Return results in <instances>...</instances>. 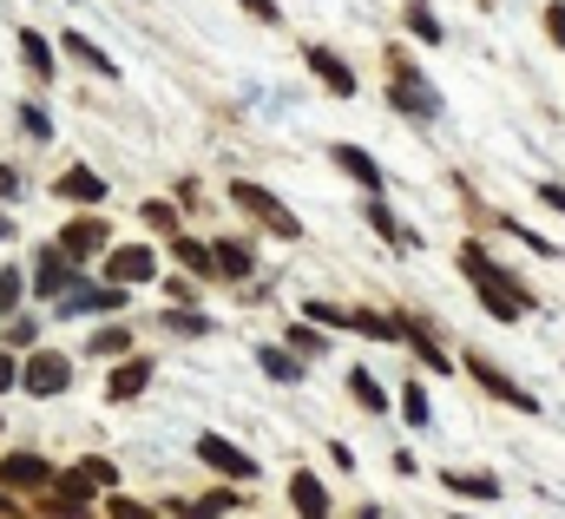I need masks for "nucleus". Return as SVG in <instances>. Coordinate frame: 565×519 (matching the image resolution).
<instances>
[{"label":"nucleus","instance_id":"aec40b11","mask_svg":"<svg viewBox=\"0 0 565 519\" xmlns=\"http://www.w3.org/2000/svg\"><path fill=\"white\" fill-rule=\"evenodd\" d=\"M66 53H72V59H79V66H92V72H105V79H112V72H118V66H112V53H105V46H92V40H86V33H66Z\"/></svg>","mask_w":565,"mask_h":519},{"label":"nucleus","instance_id":"f03ea898","mask_svg":"<svg viewBox=\"0 0 565 519\" xmlns=\"http://www.w3.org/2000/svg\"><path fill=\"white\" fill-rule=\"evenodd\" d=\"M388 79H395V92H388V99H395V105H402L408 119H421V125H428V119L441 112V92H434V86L421 79V66H415V59H408L402 46H388Z\"/></svg>","mask_w":565,"mask_h":519},{"label":"nucleus","instance_id":"7ed1b4c3","mask_svg":"<svg viewBox=\"0 0 565 519\" xmlns=\"http://www.w3.org/2000/svg\"><path fill=\"white\" fill-rule=\"evenodd\" d=\"M230 204H237V211H250V217H257L263 230H276V237H290V244L303 237L296 211H290V204H276V198H270L263 184H250V178H230Z\"/></svg>","mask_w":565,"mask_h":519},{"label":"nucleus","instance_id":"a18cd8bd","mask_svg":"<svg viewBox=\"0 0 565 519\" xmlns=\"http://www.w3.org/2000/svg\"><path fill=\"white\" fill-rule=\"evenodd\" d=\"M362 519H375V507H362Z\"/></svg>","mask_w":565,"mask_h":519},{"label":"nucleus","instance_id":"1a4fd4ad","mask_svg":"<svg viewBox=\"0 0 565 519\" xmlns=\"http://www.w3.org/2000/svg\"><path fill=\"white\" fill-rule=\"evenodd\" d=\"M66 382H72V362L66 356H26V375H20L26 395H59Z\"/></svg>","mask_w":565,"mask_h":519},{"label":"nucleus","instance_id":"39448f33","mask_svg":"<svg viewBox=\"0 0 565 519\" xmlns=\"http://www.w3.org/2000/svg\"><path fill=\"white\" fill-rule=\"evenodd\" d=\"M105 277H112V290L151 283V277H158V257H151V250H138V244H125V250H112V257H105Z\"/></svg>","mask_w":565,"mask_h":519},{"label":"nucleus","instance_id":"72a5a7b5","mask_svg":"<svg viewBox=\"0 0 565 519\" xmlns=\"http://www.w3.org/2000/svg\"><path fill=\"white\" fill-rule=\"evenodd\" d=\"M290 349H303V356H323L329 342H323V329H290Z\"/></svg>","mask_w":565,"mask_h":519},{"label":"nucleus","instance_id":"79ce46f5","mask_svg":"<svg viewBox=\"0 0 565 519\" xmlns=\"http://www.w3.org/2000/svg\"><path fill=\"white\" fill-rule=\"evenodd\" d=\"M13 191H20V171H13V165H0V198H13Z\"/></svg>","mask_w":565,"mask_h":519},{"label":"nucleus","instance_id":"473e14b6","mask_svg":"<svg viewBox=\"0 0 565 519\" xmlns=\"http://www.w3.org/2000/svg\"><path fill=\"white\" fill-rule=\"evenodd\" d=\"M20 290H26V277L20 270H0V309H20Z\"/></svg>","mask_w":565,"mask_h":519},{"label":"nucleus","instance_id":"423d86ee","mask_svg":"<svg viewBox=\"0 0 565 519\" xmlns=\"http://www.w3.org/2000/svg\"><path fill=\"white\" fill-rule=\"evenodd\" d=\"M0 487H20V494H39V487H59V474L39 461V454H7L0 461Z\"/></svg>","mask_w":565,"mask_h":519},{"label":"nucleus","instance_id":"f257e3e1","mask_svg":"<svg viewBox=\"0 0 565 519\" xmlns=\"http://www.w3.org/2000/svg\"><path fill=\"white\" fill-rule=\"evenodd\" d=\"M461 270L474 277L481 303H487L500 323H520V316H527V303H533V296H527V290H520V283H513V277H507V270H500L487 250H481V244H461Z\"/></svg>","mask_w":565,"mask_h":519},{"label":"nucleus","instance_id":"20e7f679","mask_svg":"<svg viewBox=\"0 0 565 519\" xmlns=\"http://www.w3.org/2000/svg\"><path fill=\"white\" fill-rule=\"evenodd\" d=\"M197 461L217 467V474H230V481H250V474H257V461H250L237 441H224V435H197Z\"/></svg>","mask_w":565,"mask_h":519},{"label":"nucleus","instance_id":"5701e85b","mask_svg":"<svg viewBox=\"0 0 565 519\" xmlns=\"http://www.w3.org/2000/svg\"><path fill=\"white\" fill-rule=\"evenodd\" d=\"M362 211H369V224H375V230H382V237H388V244H415V230H402V224H395V211H388V204H382V198H369V204H362Z\"/></svg>","mask_w":565,"mask_h":519},{"label":"nucleus","instance_id":"7c9ffc66","mask_svg":"<svg viewBox=\"0 0 565 519\" xmlns=\"http://www.w3.org/2000/svg\"><path fill=\"white\" fill-rule=\"evenodd\" d=\"M224 514H237V500H230V494H211V500H197V507H191V519H224Z\"/></svg>","mask_w":565,"mask_h":519},{"label":"nucleus","instance_id":"f3484780","mask_svg":"<svg viewBox=\"0 0 565 519\" xmlns=\"http://www.w3.org/2000/svg\"><path fill=\"white\" fill-rule=\"evenodd\" d=\"M145 382H151V362H145V356H132L125 369H112V382H105V395H112V402H132V395H138Z\"/></svg>","mask_w":565,"mask_h":519},{"label":"nucleus","instance_id":"2eb2a0df","mask_svg":"<svg viewBox=\"0 0 565 519\" xmlns=\"http://www.w3.org/2000/svg\"><path fill=\"white\" fill-rule=\"evenodd\" d=\"M290 500H296V514L303 519H329V494H323L316 474H296V481H290Z\"/></svg>","mask_w":565,"mask_h":519},{"label":"nucleus","instance_id":"58836bf2","mask_svg":"<svg viewBox=\"0 0 565 519\" xmlns=\"http://www.w3.org/2000/svg\"><path fill=\"white\" fill-rule=\"evenodd\" d=\"M145 224H158V230H178V211H171V204H145Z\"/></svg>","mask_w":565,"mask_h":519},{"label":"nucleus","instance_id":"ddd939ff","mask_svg":"<svg viewBox=\"0 0 565 519\" xmlns=\"http://www.w3.org/2000/svg\"><path fill=\"white\" fill-rule=\"evenodd\" d=\"M329 151H336V165H342V171H349V178H355V184H362L369 198L382 191V165H375V158H369L362 145H329Z\"/></svg>","mask_w":565,"mask_h":519},{"label":"nucleus","instance_id":"a211bd4d","mask_svg":"<svg viewBox=\"0 0 565 519\" xmlns=\"http://www.w3.org/2000/svg\"><path fill=\"white\" fill-rule=\"evenodd\" d=\"M402 336L415 342V356H421L428 369H441V375H448V356H441V342H434V329H428L421 316H408V323H402Z\"/></svg>","mask_w":565,"mask_h":519},{"label":"nucleus","instance_id":"4be33fe9","mask_svg":"<svg viewBox=\"0 0 565 519\" xmlns=\"http://www.w3.org/2000/svg\"><path fill=\"white\" fill-rule=\"evenodd\" d=\"M408 26H415V40H428V46L448 40V33H441V13H434L428 0H408Z\"/></svg>","mask_w":565,"mask_h":519},{"label":"nucleus","instance_id":"cd10ccee","mask_svg":"<svg viewBox=\"0 0 565 519\" xmlns=\"http://www.w3.org/2000/svg\"><path fill=\"white\" fill-rule=\"evenodd\" d=\"M402 415H408V428H428L434 415H428V395H421V382H408L402 388Z\"/></svg>","mask_w":565,"mask_h":519},{"label":"nucleus","instance_id":"c756f323","mask_svg":"<svg viewBox=\"0 0 565 519\" xmlns=\"http://www.w3.org/2000/svg\"><path fill=\"white\" fill-rule=\"evenodd\" d=\"M165 329H178V336H204L211 323H204L197 309H165Z\"/></svg>","mask_w":565,"mask_h":519},{"label":"nucleus","instance_id":"c85d7f7f","mask_svg":"<svg viewBox=\"0 0 565 519\" xmlns=\"http://www.w3.org/2000/svg\"><path fill=\"white\" fill-rule=\"evenodd\" d=\"M257 356H263V375H276V382H296L303 375V362H290L283 349H257Z\"/></svg>","mask_w":565,"mask_h":519},{"label":"nucleus","instance_id":"c9c22d12","mask_svg":"<svg viewBox=\"0 0 565 519\" xmlns=\"http://www.w3.org/2000/svg\"><path fill=\"white\" fill-rule=\"evenodd\" d=\"M309 323H336V329H342V323H355V316L336 309V303H309Z\"/></svg>","mask_w":565,"mask_h":519},{"label":"nucleus","instance_id":"49530a36","mask_svg":"<svg viewBox=\"0 0 565 519\" xmlns=\"http://www.w3.org/2000/svg\"><path fill=\"white\" fill-rule=\"evenodd\" d=\"M461 519H467V514H461Z\"/></svg>","mask_w":565,"mask_h":519},{"label":"nucleus","instance_id":"2f4dec72","mask_svg":"<svg viewBox=\"0 0 565 519\" xmlns=\"http://www.w3.org/2000/svg\"><path fill=\"white\" fill-rule=\"evenodd\" d=\"M79 474H86L92 487H112V481H118V467H112V461H99V454H92V461H79Z\"/></svg>","mask_w":565,"mask_h":519},{"label":"nucleus","instance_id":"393cba45","mask_svg":"<svg viewBox=\"0 0 565 519\" xmlns=\"http://www.w3.org/2000/svg\"><path fill=\"white\" fill-rule=\"evenodd\" d=\"M441 481H448L454 494H467V500H494V494H500L494 474H441Z\"/></svg>","mask_w":565,"mask_h":519},{"label":"nucleus","instance_id":"9d476101","mask_svg":"<svg viewBox=\"0 0 565 519\" xmlns=\"http://www.w3.org/2000/svg\"><path fill=\"white\" fill-rule=\"evenodd\" d=\"M467 369H474V382H481L487 395H500L507 408H520V415H533V395H527L520 382H507V375H500V369H494L487 356H467Z\"/></svg>","mask_w":565,"mask_h":519},{"label":"nucleus","instance_id":"37998d69","mask_svg":"<svg viewBox=\"0 0 565 519\" xmlns=\"http://www.w3.org/2000/svg\"><path fill=\"white\" fill-rule=\"evenodd\" d=\"M540 198H546L553 211H565V184H540Z\"/></svg>","mask_w":565,"mask_h":519},{"label":"nucleus","instance_id":"b1692460","mask_svg":"<svg viewBox=\"0 0 565 519\" xmlns=\"http://www.w3.org/2000/svg\"><path fill=\"white\" fill-rule=\"evenodd\" d=\"M355 329L375 336V342H395L402 336V316H382V309H355Z\"/></svg>","mask_w":565,"mask_h":519},{"label":"nucleus","instance_id":"bb28decb","mask_svg":"<svg viewBox=\"0 0 565 519\" xmlns=\"http://www.w3.org/2000/svg\"><path fill=\"white\" fill-rule=\"evenodd\" d=\"M92 356H132V329H125V323L99 329V336H92Z\"/></svg>","mask_w":565,"mask_h":519},{"label":"nucleus","instance_id":"4468645a","mask_svg":"<svg viewBox=\"0 0 565 519\" xmlns=\"http://www.w3.org/2000/svg\"><path fill=\"white\" fill-rule=\"evenodd\" d=\"M66 204H99L105 198V178L99 171H86V165H72V171H59V184H53Z\"/></svg>","mask_w":565,"mask_h":519},{"label":"nucleus","instance_id":"0eeeda50","mask_svg":"<svg viewBox=\"0 0 565 519\" xmlns=\"http://www.w3.org/2000/svg\"><path fill=\"white\" fill-rule=\"evenodd\" d=\"M72 283H79V263H72V257H66L59 244H53V250H39V270H33V290H39V296H66Z\"/></svg>","mask_w":565,"mask_h":519},{"label":"nucleus","instance_id":"4c0bfd02","mask_svg":"<svg viewBox=\"0 0 565 519\" xmlns=\"http://www.w3.org/2000/svg\"><path fill=\"white\" fill-rule=\"evenodd\" d=\"M546 33H553V46L565 53V0H553V7H546Z\"/></svg>","mask_w":565,"mask_h":519},{"label":"nucleus","instance_id":"ea45409f","mask_svg":"<svg viewBox=\"0 0 565 519\" xmlns=\"http://www.w3.org/2000/svg\"><path fill=\"white\" fill-rule=\"evenodd\" d=\"M20 375H26V369H20V362H13V356H0V388H13V382H20Z\"/></svg>","mask_w":565,"mask_h":519},{"label":"nucleus","instance_id":"dca6fc26","mask_svg":"<svg viewBox=\"0 0 565 519\" xmlns=\"http://www.w3.org/2000/svg\"><path fill=\"white\" fill-rule=\"evenodd\" d=\"M211 250H217V277H230V283H244V277L257 270L250 244H237V237H224V244H211Z\"/></svg>","mask_w":565,"mask_h":519},{"label":"nucleus","instance_id":"6ab92c4d","mask_svg":"<svg viewBox=\"0 0 565 519\" xmlns=\"http://www.w3.org/2000/svg\"><path fill=\"white\" fill-rule=\"evenodd\" d=\"M20 59H26V72H33V79H53V46H46L33 26H20Z\"/></svg>","mask_w":565,"mask_h":519},{"label":"nucleus","instance_id":"a878e982","mask_svg":"<svg viewBox=\"0 0 565 519\" xmlns=\"http://www.w3.org/2000/svg\"><path fill=\"white\" fill-rule=\"evenodd\" d=\"M349 388H355V402H362L369 415H382V408H388V395H382V382H375L369 369H355V375H349Z\"/></svg>","mask_w":565,"mask_h":519},{"label":"nucleus","instance_id":"9b49d317","mask_svg":"<svg viewBox=\"0 0 565 519\" xmlns=\"http://www.w3.org/2000/svg\"><path fill=\"white\" fill-rule=\"evenodd\" d=\"M309 72H316L336 99H355V72H349V59H336L329 46H309Z\"/></svg>","mask_w":565,"mask_h":519},{"label":"nucleus","instance_id":"412c9836","mask_svg":"<svg viewBox=\"0 0 565 519\" xmlns=\"http://www.w3.org/2000/svg\"><path fill=\"white\" fill-rule=\"evenodd\" d=\"M171 250H178V263H184V270H197V277H217V250H211V244H197V237H178Z\"/></svg>","mask_w":565,"mask_h":519},{"label":"nucleus","instance_id":"f704fd0d","mask_svg":"<svg viewBox=\"0 0 565 519\" xmlns=\"http://www.w3.org/2000/svg\"><path fill=\"white\" fill-rule=\"evenodd\" d=\"M20 125H26V132H33V138H46V132H53V119H46V112H39V105H20Z\"/></svg>","mask_w":565,"mask_h":519},{"label":"nucleus","instance_id":"c03bdc74","mask_svg":"<svg viewBox=\"0 0 565 519\" xmlns=\"http://www.w3.org/2000/svg\"><path fill=\"white\" fill-rule=\"evenodd\" d=\"M7 230H13V224H7V217H0V237H7Z\"/></svg>","mask_w":565,"mask_h":519},{"label":"nucleus","instance_id":"6e6552de","mask_svg":"<svg viewBox=\"0 0 565 519\" xmlns=\"http://www.w3.org/2000/svg\"><path fill=\"white\" fill-rule=\"evenodd\" d=\"M53 309H59V316H105V309H125V290H112V283H105V290H86V283H72V290H66Z\"/></svg>","mask_w":565,"mask_h":519},{"label":"nucleus","instance_id":"a19ab883","mask_svg":"<svg viewBox=\"0 0 565 519\" xmlns=\"http://www.w3.org/2000/svg\"><path fill=\"white\" fill-rule=\"evenodd\" d=\"M244 13H257V20H276V0H237Z\"/></svg>","mask_w":565,"mask_h":519},{"label":"nucleus","instance_id":"f8f14e48","mask_svg":"<svg viewBox=\"0 0 565 519\" xmlns=\"http://www.w3.org/2000/svg\"><path fill=\"white\" fill-rule=\"evenodd\" d=\"M105 237H112V230H105V217H79V224H66V237H59V250H66L72 263H86L92 250H105Z\"/></svg>","mask_w":565,"mask_h":519},{"label":"nucleus","instance_id":"e433bc0d","mask_svg":"<svg viewBox=\"0 0 565 519\" xmlns=\"http://www.w3.org/2000/svg\"><path fill=\"white\" fill-rule=\"evenodd\" d=\"M112 519H151V507H138V500H125V494H112V507H105Z\"/></svg>","mask_w":565,"mask_h":519}]
</instances>
